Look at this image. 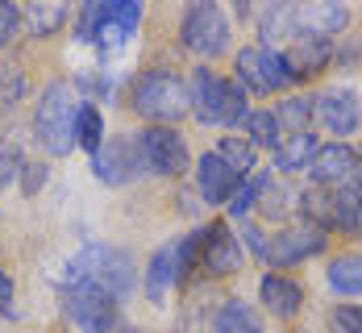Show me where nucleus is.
Returning a JSON list of instances; mask_svg holds the SVG:
<instances>
[{
	"label": "nucleus",
	"mask_w": 362,
	"mask_h": 333,
	"mask_svg": "<svg viewBox=\"0 0 362 333\" xmlns=\"http://www.w3.org/2000/svg\"><path fill=\"white\" fill-rule=\"evenodd\" d=\"M317 134H296L288 138L284 146L271 154V167L279 171V175H296V171H308V163H313V154H317Z\"/></svg>",
	"instance_id": "nucleus-26"
},
{
	"label": "nucleus",
	"mask_w": 362,
	"mask_h": 333,
	"mask_svg": "<svg viewBox=\"0 0 362 333\" xmlns=\"http://www.w3.org/2000/svg\"><path fill=\"white\" fill-rule=\"evenodd\" d=\"M75 117H79V92L67 79H50L34 100V142L50 158H67L75 150Z\"/></svg>",
	"instance_id": "nucleus-3"
},
{
	"label": "nucleus",
	"mask_w": 362,
	"mask_h": 333,
	"mask_svg": "<svg viewBox=\"0 0 362 333\" xmlns=\"http://www.w3.org/2000/svg\"><path fill=\"white\" fill-rule=\"evenodd\" d=\"M187 92H192V117L200 125H225L233 134L250 117V96L242 92V83L225 79L213 67H196L187 79Z\"/></svg>",
	"instance_id": "nucleus-4"
},
{
	"label": "nucleus",
	"mask_w": 362,
	"mask_h": 333,
	"mask_svg": "<svg viewBox=\"0 0 362 333\" xmlns=\"http://www.w3.org/2000/svg\"><path fill=\"white\" fill-rule=\"evenodd\" d=\"M358 238H362V217H358Z\"/></svg>",
	"instance_id": "nucleus-43"
},
{
	"label": "nucleus",
	"mask_w": 362,
	"mask_h": 333,
	"mask_svg": "<svg viewBox=\"0 0 362 333\" xmlns=\"http://www.w3.org/2000/svg\"><path fill=\"white\" fill-rule=\"evenodd\" d=\"M25 163H30V158H25V150H21V138L4 134V138H0V192L8 184H17V175H21Z\"/></svg>",
	"instance_id": "nucleus-34"
},
{
	"label": "nucleus",
	"mask_w": 362,
	"mask_h": 333,
	"mask_svg": "<svg viewBox=\"0 0 362 333\" xmlns=\"http://www.w3.org/2000/svg\"><path fill=\"white\" fill-rule=\"evenodd\" d=\"M358 217H362V184L346 180L333 187V233L358 238Z\"/></svg>",
	"instance_id": "nucleus-24"
},
{
	"label": "nucleus",
	"mask_w": 362,
	"mask_h": 333,
	"mask_svg": "<svg viewBox=\"0 0 362 333\" xmlns=\"http://www.w3.org/2000/svg\"><path fill=\"white\" fill-rule=\"evenodd\" d=\"M171 288H180V255H175V242L158 246L150 262H146V275H142V292L150 304H167Z\"/></svg>",
	"instance_id": "nucleus-19"
},
{
	"label": "nucleus",
	"mask_w": 362,
	"mask_h": 333,
	"mask_svg": "<svg viewBox=\"0 0 362 333\" xmlns=\"http://www.w3.org/2000/svg\"><path fill=\"white\" fill-rule=\"evenodd\" d=\"M8 304H13V279H8V271L0 267V308H4V317H13Z\"/></svg>",
	"instance_id": "nucleus-41"
},
{
	"label": "nucleus",
	"mask_w": 362,
	"mask_h": 333,
	"mask_svg": "<svg viewBox=\"0 0 362 333\" xmlns=\"http://www.w3.org/2000/svg\"><path fill=\"white\" fill-rule=\"evenodd\" d=\"M217 158L246 180L254 171V163H258V150H254V142L246 134H242V138H238V134H225V138H217Z\"/></svg>",
	"instance_id": "nucleus-30"
},
{
	"label": "nucleus",
	"mask_w": 362,
	"mask_h": 333,
	"mask_svg": "<svg viewBox=\"0 0 362 333\" xmlns=\"http://www.w3.org/2000/svg\"><path fill=\"white\" fill-rule=\"evenodd\" d=\"M296 213H300V225H313L321 233H333V187H300L296 192Z\"/></svg>",
	"instance_id": "nucleus-22"
},
{
	"label": "nucleus",
	"mask_w": 362,
	"mask_h": 333,
	"mask_svg": "<svg viewBox=\"0 0 362 333\" xmlns=\"http://www.w3.org/2000/svg\"><path fill=\"white\" fill-rule=\"evenodd\" d=\"M254 209H262L267 221H284L288 213H296V192L284 187L279 180H271V184L258 192V204H254Z\"/></svg>",
	"instance_id": "nucleus-32"
},
{
	"label": "nucleus",
	"mask_w": 362,
	"mask_h": 333,
	"mask_svg": "<svg viewBox=\"0 0 362 333\" xmlns=\"http://www.w3.org/2000/svg\"><path fill=\"white\" fill-rule=\"evenodd\" d=\"M242 129H246V138L254 142V150L267 146L271 154H275V150L288 142V134L279 129V121H275V112L271 109H250V117L242 121Z\"/></svg>",
	"instance_id": "nucleus-29"
},
{
	"label": "nucleus",
	"mask_w": 362,
	"mask_h": 333,
	"mask_svg": "<svg viewBox=\"0 0 362 333\" xmlns=\"http://www.w3.org/2000/svg\"><path fill=\"white\" fill-rule=\"evenodd\" d=\"M46 171H50L46 163H25L21 175H17V180H21V192H25V196H37V192L46 187Z\"/></svg>",
	"instance_id": "nucleus-39"
},
{
	"label": "nucleus",
	"mask_w": 362,
	"mask_h": 333,
	"mask_svg": "<svg viewBox=\"0 0 362 333\" xmlns=\"http://www.w3.org/2000/svg\"><path fill=\"white\" fill-rule=\"evenodd\" d=\"M100 17H105V4H100V0H88V4L71 17V21H75V42H96Z\"/></svg>",
	"instance_id": "nucleus-35"
},
{
	"label": "nucleus",
	"mask_w": 362,
	"mask_h": 333,
	"mask_svg": "<svg viewBox=\"0 0 362 333\" xmlns=\"http://www.w3.org/2000/svg\"><path fill=\"white\" fill-rule=\"evenodd\" d=\"M246 262V250H242V238L233 233L229 221H209L204 225V242H200V262L196 271H204L209 279H229L238 275Z\"/></svg>",
	"instance_id": "nucleus-11"
},
{
	"label": "nucleus",
	"mask_w": 362,
	"mask_h": 333,
	"mask_svg": "<svg viewBox=\"0 0 362 333\" xmlns=\"http://www.w3.org/2000/svg\"><path fill=\"white\" fill-rule=\"evenodd\" d=\"M313 125L325 129L333 142H346L350 134H358L362 125V105L350 88H321L313 96Z\"/></svg>",
	"instance_id": "nucleus-10"
},
{
	"label": "nucleus",
	"mask_w": 362,
	"mask_h": 333,
	"mask_svg": "<svg viewBox=\"0 0 362 333\" xmlns=\"http://www.w3.org/2000/svg\"><path fill=\"white\" fill-rule=\"evenodd\" d=\"M229 17L221 4H187L180 17V46L187 54H196L200 63H213L221 54H229Z\"/></svg>",
	"instance_id": "nucleus-6"
},
{
	"label": "nucleus",
	"mask_w": 362,
	"mask_h": 333,
	"mask_svg": "<svg viewBox=\"0 0 362 333\" xmlns=\"http://www.w3.org/2000/svg\"><path fill=\"white\" fill-rule=\"evenodd\" d=\"M329 250V233L313 229V225H291V229H279L271 233V250H267V267L271 271H288V267H300V262L317 259Z\"/></svg>",
	"instance_id": "nucleus-12"
},
{
	"label": "nucleus",
	"mask_w": 362,
	"mask_h": 333,
	"mask_svg": "<svg viewBox=\"0 0 362 333\" xmlns=\"http://www.w3.org/2000/svg\"><path fill=\"white\" fill-rule=\"evenodd\" d=\"M67 21H71L67 4H54V0H46V4H21V34L34 37V42H46L59 30H67Z\"/></svg>",
	"instance_id": "nucleus-20"
},
{
	"label": "nucleus",
	"mask_w": 362,
	"mask_h": 333,
	"mask_svg": "<svg viewBox=\"0 0 362 333\" xmlns=\"http://www.w3.org/2000/svg\"><path fill=\"white\" fill-rule=\"evenodd\" d=\"M129 109L142 117L146 125H175L183 117H192V92L187 79L175 67H142L129 83Z\"/></svg>",
	"instance_id": "nucleus-2"
},
{
	"label": "nucleus",
	"mask_w": 362,
	"mask_h": 333,
	"mask_svg": "<svg viewBox=\"0 0 362 333\" xmlns=\"http://www.w3.org/2000/svg\"><path fill=\"white\" fill-rule=\"evenodd\" d=\"M138 25H142V4H138V0H109L92 46H96L100 54H112V50H121L129 37L138 34Z\"/></svg>",
	"instance_id": "nucleus-15"
},
{
	"label": "nucleus",
	"mask_w": 362,
	"mask_h": 333,
	"mask_svg": "<svg viewBox=\"0 0 362 333\" xmlns=\"http://www.w3.org/2000/svg\"><path fill=\"white\" fill-rule=\"evenodd\" d=\"M358 54H362L358 42L354 37H341V46H333V67L337 71H354L358 67Z\"/></svg>",
	"instance_id": "nucleus-40"
},
{
	"label": "nucleus",
	"mask_w": 362,
	"mask_h": 333,
	"mask_svg": "<svg viewBox=\"0 0 362 333\" xmlns=\"http://www.w3.org/2000/svg\"><path fill=\"white\" fill-rule=\"evenodd\" d=\"M354 167H358V150L350 142H325V146H317L313 163H308V180L317 187H337L354 180Z\"/></svg>",
	"instance_id": "nucleus-17"
},
{
	"label": "nucleus",
	"mask_w": 362,
	"mask_h": 333,
	"mask_svg": "<svg viewBox=\"0 0 362 333\" xmlns=\"http://www.w3.org/2000/svg\"><path fill=\"white\" fill-rule=\"evenodd\" d=\"M138 142H142V158L150 175L183 180L192 171V150H187L180 125H146V129H138Z\"/></svg>",
	"instance_id": "nucleus-9"
},
{
	"label": "nucleus",
	"mask_w": 362,
	"mask_h": 333,
	"mask_svg": "<svg viewBox=\"0 0 362 333\" xmlns=\"http://www.w3.org/2000/svg\"><path fill=\"white\" fill-rule=\"evenodd\" d=\"M258 304L267 308V317L291 321V317H300V308H304V284L291 279V275H284V271H267V275L258 279Z\"/></svg>",
	"instance_id": "nucleus-16"
},
{
	"label": "nucleus",
	"mask_w": 362,
	"mask_h": 333,
	"mask_svg": "<svg viewBox=\"0 0 362 333\" xmlns=\"http://www.w3.org/2000/svg\"><path fill=\"white\" fill-rule=\"evenodd\" d=\"M354 21L350 4H296V34H317V37H333L346 34Z\"/></svg>",
	"instance_id": "nucleus-18"
},
{
	"label": "nucleus",
	"mask_w": 362,
	"mask_h": 333,
	"mask_svg": "<svg viewBox=\"0 0 362 333\" xmlns=\"http://www.w3.org/2000/svg\"><path fill=\"white\" fill-rule=\"evenodd\" d=\"M17 34H21V4H4L0 0V50L13 46Z\"/></svg>",
	"instance_id": "nucleus-38"
},
{
	"label": "nucleus",
	"mask_w": 362,
	"mask_h": 333,
	"mask_svg": "<svg viewBox=\"0 0 362 333\" xmlns=\"http://www.w3.org/2000/svg\"><path fill=\"white\" fill-rule=\"evenodd\" d=\"M121 333H129V329H121Z\"/></svg>",
	"instance_id": "nucleus-44"
},
{
	"label": "nucleus",
	"mask_w": 362,
	"mask_h": 333,
	"mask_svg": "<svg viewBox=\"0 0 362 333\" xmlns=\"http://www.w3.org/2000/svg\"><path fill=\"white\" fill-rule=\"evenodd\" d=\"M92 175H96V184H105V187H125V184L146 180L150 171H146L138 134H112V138H105L100 150L92 154Z\"/></svg>",
	"instance_id": "nucleus-8"
},
{
	"label": "nucleus",
	"mask_w": 362,
	"mask_h": 333,
	"mask_svg": "<svg viewBox=\"0 0 362 333\" xmlns=\"http://www.w3.org/2000/svg\"><path fill=\"white\" fill-rule=\"evenodd\" d=\"M75 284H96L100 292H109L117 304H129L138 275H134V255L109 246V242H88L75 259H67L59 288H75Z\"/></svg>",
	"instance_id": "nucleus-1"
},
{
	"label": "nucleus",
	"mask_w": 362,
	"mask_h": 333,
	"mask_svg": "<svg viewBox=\"0 0 362 333\" xmlns=\"http://www.w3.org/2000/svg\"><path fill=\"white\" fill-rule=\"evenodd\" d=\"M296 37V4H267L258 17V46L284 50Z\"/></svg>",
	"instance_id": "nucleus-23"
},
{
	"label": "nucleus",
	"mask_w": 362,
	"mask_h": 333,
	"mask_svg": "<svg viewBox=\"0 0 362 333\" xmlns=\"http://www.w3.org/2000/svg\"><path fill=\"white\" fill-rule=\"evenodd\" d=\"M105 142V112L96 100H79V117H75V146L96 154Z\"/></svg>",
	"instance_id": "nucleus-28"
},
{
	"label": "nucleus",
	"mask_w": 362,
	"mask_h": 333,
	"mask_svg": "<svg viewBox=\"0 0 362 333\" xmlns=\"http://www.w3.org/2000/svg\"><path fill=\"white\" fill-rule=\"evenodd\" d=\"M329 325L333 333H362V304H333Z\"/></svg>",
	"instance_id": "nucleus-37"
},
{
	"label": "nucleus",
	"mask_w": 362,
	"mask_h": 333,
	"mask_svg": "<svg viewBox=\"0 0 362 333\" xmlns=\"http://www.w3.org/2000/svg\"><path fill=\"white\" fill-rule=\"evenodd\" d=\"M213 333H262V317L258 308L246 300H221V308L213 312Z\"/></svg>",
	"instance_id": "nucleus-25"
},
{
	"label": "nucleus",
	"mask_w": 362,
	"mask_h": 333,
	"mask_svg": "<svg viewBox=\"0 0 362 333\" xmlns=\"http://www.w3.org/2000/svg\"><path fill=\"white\" fill-rule=\"evenodd\" d=\"M238 184H242V175L221 163L217 150L200 154V163H196V171H192V187H196V196H200L204 209H225Z\"/></svg>",
	"instance_id": "nucleus-14"
},
{
	"label": "nucleus",
	"mask_w": 362,
	"mask_h": 333,
	"mask_svg": "<svg viewBox=\"0 0 362 333\" xmlns=\"http://www.w3.org/2000/svg\"><path fill=\"white\" fill-rule=\"evenodd\" d=\"M325 284L333 296H346V300L362 296V255L358 250H337L325 262Z\"/></svg>",
	"instance_id": "nucleus-21"
},
{
	"label": "nucleus",
	"mask_w": 362,
	"mask_h": 333,
	"mask_svg": "<svg viewBox=\"0 0 362 333\" xmlns=\"http://www.w3.org/2000/svg\"><path fill=\"white\" fill-rule=\"evenodd\" d=\"M271 112H275V121H279V129H284L288 138L313 134V96H304V92L296 96V92H291V96H284Z\"/></svg>",
	"instance_id": "nucleus-27"
},
{
	"label": "nucleus",
	"mask_w": 362,
	"mask_h": 333,
	"mask_svg": "<svg viewBox=\"0 0 362 333\" xmlns=\"http://www.w3.org/2000/svg\"><path fill=\"white\" fill-rule=\"evenodd\" d=\"M354 150H358V167H354V180L362 184V146H354Z\"/></svg>",
	"instance_id": "nucleus-42"
},
{
	"label": "nucleus",
	"mask_w": 362,
	"mask_h": 333,
	"mask_svg": "<svg viewBox=\"0 0 362 333\" xmlns=\"http://www.w3.org/2000/svg\"><path fill=\"white\" fill-rule=\"evenodd\" d=\"M59 317L67 333H121V304L96 284L59 288Z\"/></svg>",
	"instance_id": "nucleus-5"
},
{
	"label": "nucleus",
	"mask_w": 362,
	"mask_h": 333,
	"mask_svg": "<svg viewBox=\"0 0 362 333\" xmlns=\"http://www.w3.org/2000/svg\"><path fill=\"white\" fill-rule=\"evenodd\" d=\"M267 184H271V175H267V171H258V175H246L242 184L233 187L229 204H225V209H229V217H233V221H246V217H250V209L258 204V192H262Z\"/></svg>",
	"instance_id": "nucleus-31"
},
{
	"label": "nucleus",
	"mask_w": 362,
	"mask_h": 333,
	"mask_svg": "<svg viewBox=\"0 0 362 333\" xmlns=\"http://www.w3.org/2000/svg\"><path fill=\"white\" fill-rule=\"evenodd\" d=\"M333 37H317V34H296L279 50L284 54V67H288L291 83H308V79H317V75H325L333 67Z\"/></svg>",
	"instance_id": "nucleus-13"
},
{
	"label": "nucleus",
	"mask_w": 362,
	"mask_h": 333,
	"mask_svg": "<svg viewBox=\"0 0 362 333\" xmlns=\"http://www.w3.org/2000/svg\"><path fill=\"white\" fill-rule=\"evenodd\" d=\"M233 79L242 83L246 96H279V92L291 88L284 54L271 50V46H258V42L242 46V50L233 54Z\"/></svg>",
	"instance_id": "nucleus-7"
},
{
	"label": "nucleus",
	"mask_w": 362,
	"mask_h": 333,
	"mask_svg": "<svg viewBox=\"0 0 362 333\" xmlns=\"http://www.w3.org/2000/svg\"><path fill=\"white\" fill-rule=\"evenodd\" d=\"M25 92H30V79L21 67H13V63H4V71H0V117H13L17 105L25 100Z\"/></svg>",
	"instance_id": "nucleus-33"
},
{
	"label": "nucleus",
	"mask_w": 362,
	"mask_h": 333,
	"mask_svg": "<svg viewBox=\"0 0 362 333\" xmlns=\"http://www.w3.org/2000/svg\"><path fill=\"white\" fill-rule=\"evenodd\" d=\"M238 238H242V250H250L258 262H267V250H271V233L262 229V225H254L250 217L242 221V229H238Z\"/></svg>",
	"instance_id": "nucleus-36"
}]
</instances>
